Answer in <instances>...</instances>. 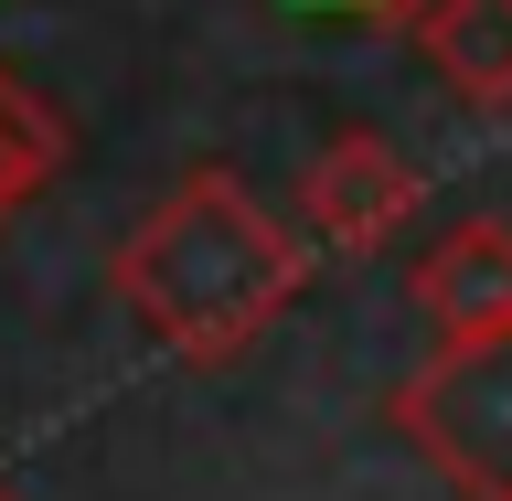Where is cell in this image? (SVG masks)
I'll return each instance as SVG.
<instances>
[{
  "mask_svg": "<svg viewBox=\"0 0 512 501\" xmlns=\"http://www.w3.org/2000/svg\"><path fill=\"white\" fill-rule=\"evenodd\" d=\"M118 310L150 331L171 363H235L246 342H267V320L299 299L310 256L235 171H182L118 246Z\"/></svg>",
  "mask_w": 512,
  "mask_h": 501,
  "instance_id": "1",
  "label": "cell"
},
{
  "mask_svg": "<svg viewBox=\"0 0 512 501\" xmlns=\"http://www.w3.org/2000/svg\"><path fill=\"white\" fill-rule=\"evenodd\" d=\"M384 416L406 427V448L448 480V491L512 501V331L438 342L395 395H384Z\"/></svg>",
  "mask_w": 512,
  "mask_h": 501,
  "instance_id": "2",
  "label": "cell"
},
{
  "mask_svg": "<svg viewBox=\"0 0 512 501\" xmlns=\"http://www.w3.org/2000/svg\"><path fill=\"white\" fill-rule=\"evenodd\" d=\"M416 214V171L395 139L374 128H342V139H320L310 171H299V224H310L331 256H374L384 235H406Z\"/></svg>",
  "mask_w": 512,
  "mask_h": 501,
  "instance_id": "3",
  "label": "cell"
},
{
  "mask_svg": "<svg viewBox=\"0 0 512 501\" xmlns=\"http://www.w3.org/2000/svg\"><path fill=\"white\" fill-rule=\"evenodd\" d=\"M416 310L438 320V342L512 331V224H491V214L448 224L438 246L416 256Z\"/></svg>",
  "mask_w": 512,
  "mask_h": 501,
  "instance_id": "4",
  "label": "cell"
},
{
  "mask_svg": "<svg viewBox=\"0 0 512 501\" xmlns=\"http://www.w3.org/2000/svg\"><path fill=\"white\" fill-rule=\"evenodd\" d=\"M416 43H427V64L459 107H480V118L512 107V0H438Z\"/></svg>",
  "mask_w": 512,
  "mask_h": 501,
  "instance_id": "5",
  "label": "cell"
},
{
  "mask_svg": "<svg viewBox=\"0 0 512 501\" xmlns=\"http://www.w3.org/2000/svg\"><path fill=\"white\" fill-rule=\"evenodd\" d=\"M54 171H64V118L0 64V224L22 214V203H43Z\"/></svg>",
  "mask_w": 512,
  "mask_h": 501,
  "instance_id": "6",
  "label": "cell"
},
{
  "mask_svg": "<svg viewBox=\"0 0 512 501\" xmlns=\"http://www.w3.org/2000/svg\"><path fill=\"white\" fill-rule=\"evenodd\" d=\"M427 11L438 0H352V22H374V32H427Z\"/></svg>",
  "mask_w": 512,
  "mask_h": 501,
  "instance_id": "7",
  "label": "cell"
},
{
  "mask_svg": "<svg viewBox=\"0 0 512 501\" xmlns=\"http://www.w3.org/2000/svg\"><path fill=\"white\" fill-rule=\"evenodd\" d=\"M0 501H22V491H11V480H0Z\"/></svg>",
  "mask_w": 512,
  "mask_h": 501,
  "instance_id": "8",
  "label": "cell"
}]
</instances>
